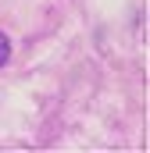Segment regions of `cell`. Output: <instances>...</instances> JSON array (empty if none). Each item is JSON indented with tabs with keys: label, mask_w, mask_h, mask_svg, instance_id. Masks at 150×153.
Listing matches in <instances>:
<instances>
[{
	"label": "cell",
	"mask_w": 150,
	"mask_h": 153,
	"mask_svg": "<svg viewBox=\"0 0 150 153\" xmlns=\"http://www.w3.org/2000/svg\"><path fill=\"white\" fill-rule=\"evenodd\" d=\"M7 61H11V39H7L4 32H0V68H4Z\"/></svg>",
	"instance_id": "obj_1"
}]
</instances>
